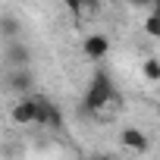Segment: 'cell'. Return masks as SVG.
<instances>
[{"mask_svg":"<svg viewBox=\"0 0 160 160\" xmlns=\"http://www.w3.org/2000/svg\"><path fill=\"white\" fill-rule=\"evenodd\" d=\"M107 104H122V98H119V94H116V88H113L110 72L98 69V72H94V78L88 82L85 98H82V113H101Z\"/></svg>","mask_w":160,"mask_h":160,"instance_id":"cell-1","label":"cell"},{"mask_svg":"<svg viewBox=\"0 0 160 160\" xmlns=\"http://www.w3.org/2000/svg\"><path fill=\"white\" fill-rule=\"evenodd\" d=\"M32 101H35V126L63 129V113H60V107H57L50 98H44V94H32Z\"/></svg>","mask_w":160,"mask_h":160,"instance_id":"cell-2","label":"cell"},{"mask_svg":"<svg viewBox=\"0 0 160 160\" xmlns=\"http://www.w3.org/2000/svg\"><path fill=\"white\" fill-rule=\"evenodd\" d=\"M119 141H122V148H129V151H135V154H144V151L151 148V138H148L141 129H135V126H126V129L119 132Z\"/></svg>","mask_w":160,"mask_h":160,"instance_id":"cell-3","label":"cell"},{"mask_svg":"<svg viewBox=\"0 0 160 160\" xmlns=\"http://www.w3.org/2000/svg\"><path fill=\"white\" fill-rule=\"evenodd\" d=\"M10 119H13L16 126H35V101H32V94H28V98H19V101L13 104Z\"/></svg>","mask_w":160,"mask_h":160,"instance_id":"cell-4","label":"cell"},{"mask_svg":"<svg viewBox=\"0 0 160 160\" xmlns=\"http://www.w3.org/2000/svg\"><path fill=\"white\" fill-rule=\"evenodd\" d=\"M82 50H85L88 60H104L107 50H110V38H107V35H88V38L82 41Z\"/></svg>","mask_w":160,"mask_h":160,"instance_id":"cell-5","label":"cell"},{"mask_svg":"<svg viewBox=\"0 0 160 160\" xmlns=\"http://www.w3.org/2000/svg\"><path fill=\"white\" fill-rule=\"evenodd\" d=\"M32 85H35V75H32V69H13V72H10V88H13L19 98H28Z\"/></svg>","mask_w":160,"mask_h":160,"instance_id":"cell-6","label":"cell"},{"mask_svg":"<svg viewBox=\"0 0 160 160\" xmlns=\"http://www.w3.org/2000/svg\"><path fill=\"white\" fill-rule=\"evenodd\" d=\"M7 63H10L13 69H28V63H32L28 47H25V44H19V41H13V44L7 47Z\"/></svg>","mask_w":160,"mask_h":160,"instance_id":"cell-7","label":"cell"},{"mask_svg":"<svg viewBox=\"0 0 160 160\" xmlns=\"http://www.w3.org/2000/svg\"><path fill=\"white\" fill-rule=\"evenodd\" d=\"M0 35L10 38V44H13V41H19V19L3 16V19H0Z\"/></svg>","mask_w":160,"mask_h":160,"instance_id":"cell-8","label":"cell"},{"mask_svg":"<svg viewBox=\"0 0 160 160\" xmlns=\"http://www.w3.org/2000/svg\"><path fill=\"white\" fill-rule=\"evenodd\" d=\"M141 75L148 78V82H160V60H154V57L144 60L141 63Z\"/></svg>","mask_w":160,"mask_h":160,"instance_id":"cell-9","label":"cell"},{"mask_svg":"<svg viewBox=\"0 0 160 160\" xmlns=\"http://www.w3.org/2000/svg\"><path fill=\"white\" fill-rule=\"evenodd\" d=\"M144 32H148L151 38H160V19L148 13V16H144Z\"/></svg>","mask_w":160,"mask_h":160,"instance_id":"cell-10","label":"cell"},{"mask_svg":"<svg viewBox=\"0 0 160 160\" xmlns=\"http://www.w3.org/2000/svg\"><path fill=\"white\" fill-rule=\"evenodd\" d=\"M151 16H157V19H160V0H157V3L151 7Z\"/></svg>","mask_w":160,"mask_h":160,"instance_id":"cell-11","label":"cell"},{"mask_svg":"<svg viewBox=\"0 0 160 160\" xmlns=\"http://www.w3.org/2000/svg\"><path fill=\"white\" fill-rule=\"evenodd\" d=\"M91 160H113V157H91Z\"/></svg>","mask_w":160,"mask_h":160,"instance_id":"cell-12","label":"cell"}]
</instances>
